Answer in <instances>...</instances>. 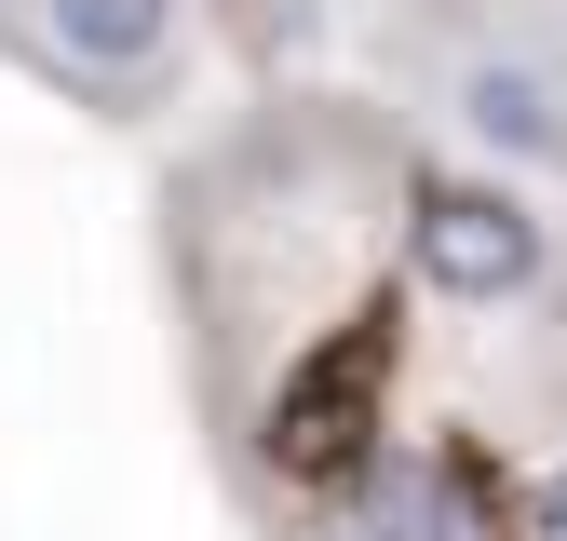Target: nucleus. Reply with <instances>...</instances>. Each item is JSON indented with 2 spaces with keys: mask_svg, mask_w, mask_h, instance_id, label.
<instances>
[{
  "mask_svg": "<svg viewBox=\"0 0 567 541\" xmlns=\"http://www.w3.org/2000/svg\"><path fill=\"white\" fill-rule=\"evenodd\" d=\"M540 541H567V473H554V488H540Z\"/></svg>",
  "mask_w": 567,
  "mask_h": 541,
  "instance_id": "obj_5",
  "label": "nucleus"
},
{
  "mask_svg": "<svg viewBox=\"0 0 567 541\" xmlns=\"http://www.w3.org/2000/svg\"><path fill=\"white\" fill-rule=\"evenodd\" d=\"M405 257H419V285H433V298H527V285H540V217H527L514 190L419 176Z\"/></svg>",
  "mask_w": 567,
  "mask_h": 541,
  "instance_id": "obj_2",
  "label": "nucleus"
},
{
  "mask_svg": "<svg viewBox=\"0 0 567 541\" xmlns=\"http://www.w3.org/2000/svg\"><path fill=\"white\" fill-rule=\"evenodd\" d=\"M460 109H473V135H501V150H567V122H554V95L527 82V68H473Z\"/></svg>",
  "mask_w": 567,
  "mask_h": 541,
  "instance_id": "obj_4",
  "label": "nucleus"
},
{
  "mask_svg": "<svg viewBox=\"0 0 567 541\" xmlns=\"http://www.w3.org/2000/svg\"><path fill=\"white\" fill-rule=\"evenodd\" d=\"M379 392H392V312L338 325L324 353L284 379V406H270V473H298V488H351V473L379 460Z\"/></svg>",
  "mask_w": 567,
  "mask_h": 541,
  "instance_id": "obj_1",
  "label": "nucleus"
},
{
  "mask_svg": "<svg viewBox=\"0 0 567 541\" xmlns=\"http://www.w3.org/2000/svg\"><path fill=\"white\" fill-rule=\"evenodd\" d=\"M41 28L68 68H95V82H135V68H163V28L176 0H41Z\"/></svg>",
  "mask_w": 567,
  "mask_h": 541,
  "instance_id": "obj_3",
  "label": "nucleus"
}]
</instances>
